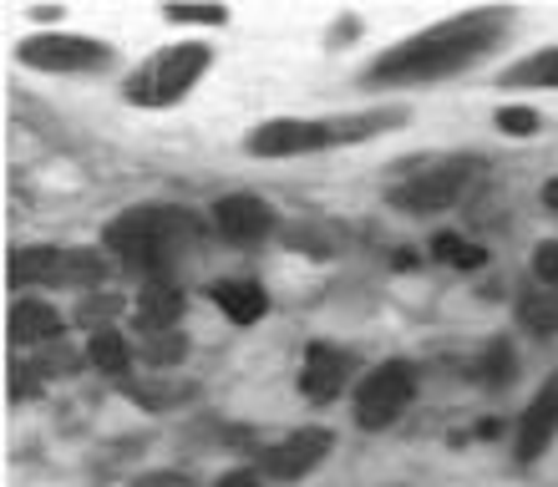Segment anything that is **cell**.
I'll return each mask as SVG.
<instances>
[{
    "instance_id": "6da1fadb",
    "label": "cell",
    "mask_w": 558,
    "mask_h": 487,
    "mask_svg": "<svg viewBox=\"0 0 558 487\" xmlns=\"http://www.w3.org/2000/svg\"><path fill=\"white\" fill-rule=\"evenodd\" d=\"M502 31H508L502 11H468L432 31H416V36H407V41H397L391 51L371 61L361 72V87H422V82L457 76L468 72L472 61H483L502 41Z\"/></svg>"
},
{
    "instance_id": "7a4b0ae2",
    "label": "cell",
    "mask_w": 558,
    "mask_h": 487,
    "mask_svg": "<svg viewBox=\"0 0 558 487\" xmlns=\"http://www.w3.org/2000/svg\"><path fill=\"white\" fill-rule=\"evenodd\" d=\"M107 254H118L128 269H143L147 280H173L178 265L198 254L204 244V223L193 219L189 208H162L143 204L128 208L102 229Z\"/></svg>"
},
{
    "instance_id": "3957f363",
    "label": "cell",
    "mask_w": 558,
    "mask_h": 487,
    "mask_svg": "<svg viewBox=\"0 0 558 487\" xmlns=\"http://www.w3.org/2000/svg\"><path fill=\"white\" fill-rule=\"evenodd\" d=\"M208 61H214V51H208L204 41L168 46V51L147 57L143 66L128 76V102H137V107H173V102H183V97L198 87V76L208 72Z\"/></svg>"
},
{
    "instance_id": "277c9868",
    "label": "cell",
    "mask_w": 558,
    "mask_h": 487,
    "mask_svg": "<svg viewBox=\"0 0 558 487\" xmlns=\"http://www.w3.org/2000/svg\"><path fill=\"white\" fill-rule=\"evenodd\" d=\"M11 284H51V290H102L107 259L97 249H51V244H21L5 259Z\"/></svg>"
},
{
    "instance_id": "5b68a950",
    "label": "cell",
    "mask_w": 558,
    "mask_h": 487,
    "mask_svg": "<svg viewBox=\"0 0 558 487\" xmlns=\"http://www.w3.org/2000/svg\"><path fill=\"white\" fill-rule=\"evenodd\" d=\"M412 401H416V366L401 361V355H391V361H381L366 381L355 386V427L361 431L391 427Z\"/></svg>"
},
{
    "instance_id": "8992f818",
    "label": "cell",
    "mask_w": 558,
    "mask_h": 487,
    "mask_svg": "<svg viewBox=\"0 0 558 487\" xmlns=\"http://www.w3.org/2000/svg\"><path fill=\"white\" fill-rule=\"evenodd\" d=\"M15 57L51 76H82V72H102L112 66V46L76 36V31H46V36H26L15 46Z\"/></svg>"
},
{
    "instance_id": "52a82bcc",
    "label": "cell",
    "mask_w": 558,
    "mask_h": 487,
    "mask_svg": "<svg viewBox=\"0 0 558 487\" xmlns=\"http://www.w3.org/2000/svg\"><path fill=\"white\" fill-rule=\"evenodd\" d=\"M472 178H477V158L462 153V158H447V162H437V168H426V173L397 183L386 198H391V208H401V214H441V208H452L457 198L468 193Z\"/></svg>"
},
{
    "instance_id": "ba28073f",
    "label": "cell",
    "mask_w": 558,
    "mask_h": 487,
    "mask_svg": "<svg viewBox=\"0 0 558 487\" xmlns=\"http://www.w3.org/2000/svg\"><path fill=\"white\" fill-rule=\"evenodd\" d=\"M244 148L254 158H305V153L336 148V137H330L325 118H269L265 127H254L244 137Z\"/></svg>"
},
{
    "instance_id": "9c48e42d",
    "label": "cell",
    "mask_w": 558,
    "mask_h": 487,
    "mask_svg": "<svg viewBox=\"0 0 558 487\" xmlns=\"http://www.w3.org/2000/svg\"><path fill=\"white\" fill-rule=\"evenodd\" d=\"M330 447H336V431L325 427H300L290 437H279L259 452V473L265 477H279V483H294V477L315 473L325 458H330Z\"/></svg>"
},
{
    "instance_id": "30bf717a",
    "label": "cell",
    "mask_w": 558,
    "mask_h": 487,
    "mask_svg": "<svg viewBox=\"0 0 558 487\" xmlns=\"http://www.w3.org/2000/svg\"><path fill=\"white\" fill-rule=\"evenodd\" d=\"M351 370H355V355L345 351V345L310 340L305 361H300V391H305V401H315V406H330V401L345 391Z\"/></svg>"
},
{
    "instance_id": "8fae6325",
    "label": "cell",
    "mask_w": 558,
    "mask_h": 487,
    "mask_svg": "<svg viewBox=\"0 0 558 487\" xmlns=\"http://www.w3.org/2000/svg\"><path fill=\"white\" fill-rule=\"evenodd\" d=\"M558 437V376H548L544 386H538V397L523 406V416H518V447L513 458L529 467V462H538L554 447Z\"/></svg>"
},
{
    "instance_id": "7c38bea8",
    "label": "cell",
    "mask_w": 558,
    "mask_h": 487,
    "mask_svg": "<svg viewBox=\"0 0 558 487\" xmlns=\"http://www.w3.org/2000/svg\"><path fill=\"white\" fill-rule=\"evenodd\" d=\"M214 229L229 244H259L275 229V208L265 198H254V193H229V198L214 204Z\"/></svg>"
},
{
    "instance_id": "4fadbf2b",
    "label": "cell",
    "mask_w": 558,
    "mask_h": 487,
    "mask_svg": "<svg viewBox=\"0 0 558 487\" xmlns=\"http://www.w3.org/2000/svg\"><path fill=\"white\" fill-rule=\"evenodd\" d=\"M183 311H189V295H183L178 280L137 284V330H143V336H168V330H178Z\"/></svg>"
},
{
    "instance_id": "5bb4252c",
    "label": "cell",
    "mask_w": 558,
    "mask_h": 487,
    "mask_svg": "<svg viewBox=\"0 0 558 487\" xmlns=\"http://www.w3.org/2000/svg\"><path fill=\"white\" fill-rule=\"evenodd\" d=\"M208 300H214L234 325H259L269 315V290L259 280H244V275H234V280H214L208 284Z\"/></svg>"
},
{
    "instance_id": "9a60e30c",
    "label": "cell",
    "mask_w": 558,
    "mask_h": 487,
    "mask_svg": "<svg viewBox=\"0 0 558 487\" xmlns=\"http://www.w3.org/2000/svg\"><path fill=\"white\" fill-rule=\"evenodd\" d=\"M5 336H11L15 351H26V345H41V340H57V336H61L57 305H46V300H15Z\"/></svg>"
},
{
    "instance_id": "2e32d148",
    "label": "cell",
    "mask_w": 558,
    "mask_h": 487,
    "mask_svg": "<svg viewBox=\"0 0 558 487\" xmlns=\"http://www.w3.org/2000/svg\"><path fill=\"white\" fill-rule=\"evenodd\" d=\"M518 325L533 330V336H558V290L533 280L523 295H518Z\"/></svg>"
},
{
    "instance_id": "e0dca14e",
    "label": "cell",
    "mask_w": 558,
    "mask_h": 487,
    "mask_svg": "<svg viewBox=\"0 0 558 487\" xmlns=\"http://www.w3.org/2000/svg\"><path fill=\"white\" fill-rule=\"evenodd\" d=\"M401 107H391V112H345V118H325L330 122V137L336 143H366V137L376 133H391V127H401Z\"/></svg>"
},
{
    "instance_id": "ac0fdd59",
    "label": "cell",
    "mask_w": 558,
    "mask_h": 487,
    "mask_svg": "<svg viewBox=\"0 0 558 487\" xmlns=\"http://www.w3.org/2000/svg\"><path fill=\"white\" fill-rule=\"evenodd\" d=\"M502 87H544V92H558V46L548 51H533V57L513 61L508 72L498 76Z\"/></svg>"
},
{
    "instance_id": "d6986e66",
    "label": "cell",
    "mask_w": 558,
    "mask_h": 487,
    "mask_svg": "<svg viewBox=\"0 0 558 487\" xmlns=\"http://www.w3.org/2000/svg\"><path fill=\"white\" fill-rule=\"evenodd\" d=\"M87 361L102 370V376H128V370H133V345H128L118 330H92Z\"/></svg>"
},
{
    "instance_id": "ffe728a7",
    "label": "cell",
    "mask_w": 558,
    "mask_h": 487,
    "mask_svg": "<svg viewBox=\"0 0 558 487\" xmlns=\"http://www.w3.org/2000/svg\"><path fill=\"white\" fill-rule=\"evenodd\" d=\"M432 254H437L441 265H452V269H483L487 265L483 244H472V239H462V234H437L432 239Z\"/></svg>"
},
{
    "instance_id": "44dd1931",
    "label": "cell",
    "mask_w": 558,
    "mask_h": 487,
    "mask_svg": "<svg viewBox=\"0 0 558 487\" xmlns=\"http://www.w3.org/2000/svg\"><path fill=\"white\" fill-rule=\"evenodd\" d=\"M513 345H508V340H493V345H487L483 351V361H477V370H472V376H477V381L483 386H508L513 381Z\"/></svg>"
},
{
    "instance_id": "7402d4cb",
    "label": "cell",
    "mask_w": 558,
    "mask_h": 487,
    "mask_svg": "<svg viewBox=\"0 0 558 487\" xmlns=\"http://www.w3.org/2000/svg\"><path fill=\"white\" fill-rule=\"evenodd\" d=\"M147 361H153V366H178V361H183V355H189V336H183V330H168V336H147Z\"/></svg>"
},
{
    "instance_id": "603a6c76",
    "label": "cell",
    "mask_w": 558,
    "mask_h": 487,
    "mask_svg": "<svg viewBox=\"0 0 558 487\" xmlns=\"http://www.w3.org/2000/svg\"><path fill=\"white\" fill-rule=\"evenodd\" d=\"M162 15H168L173 26H223V21H229L223 5H168Z\"/></svg>"
},
{
    "instance_id": "cb8c5ba5",
    "label": "cell",
    "mask_w": 558,
    "mask_h": 487,
    "mask_svg": "<svg viewBox=\"0 0 558 487\" xmlns=\"http://www.w3.org/2000/svg\"><path fill=\"white\" fill-rule=\"evenodd\" d=\"M544 127V118L533 112V107H502L498 112V133H513V137H529Z\"/></svg>"
},
{
    "instance_id": "d4e9b609",
    "label": "cell",
    "mask_w": 558,
    "mask_h": 487,
    "mask_svg": "<svg viewBox=\"0 0 558 487\" xmlns=\"http://www.w3.org/2000/svg\"><path fill=\"white\" fill-rule=\"evenodd\" d=\"M533 280L548 284V290H558V239L538 244V254H533Z\"/></svg>"
},
{
    "instance_id": "484cf974",
    "label": "cell",
    "mask_w": 558,
    "mask_h": 487,
    "mask_svg": "<svg viewBox=\"0 0 558 487\" xmlns=\"http://www.w3.org/2000/svg\"><path fill=\"white\" fill-rule=\"evenodd\" d=\"M128 487H193V477L189 473H143V477H133Z\"/></svg>"
},
{
    "instance_id": "4316f807",
    "label": "cell",
    "mask_w": 558,
    "mask_h": 487,
    "mask_svg": "<svg viewBox=\"0 0 558 487\" xmlns=\"http://www.w3.org/2000/svg\"><path fill=\"white\" fill-rule=\"evenodd\" d=\"M219 487H259V467H239V473H223Z\"/></svg>"
},
{
    "instance_id": "83f0119b",
    "label": "cell",
    "mask_w": 558,
    "mask_h": 487,
    "mask_svg": "<svg viewBox=\"0 0 558 487\" xmlns=\"http://www.w3.org/2000/svg\"><path fill=\"white\" fill-rule=\"evenodd\" d=\"M544 204L558 214V178H548V183H544Z\"/></svg>"
}]
</instances>
